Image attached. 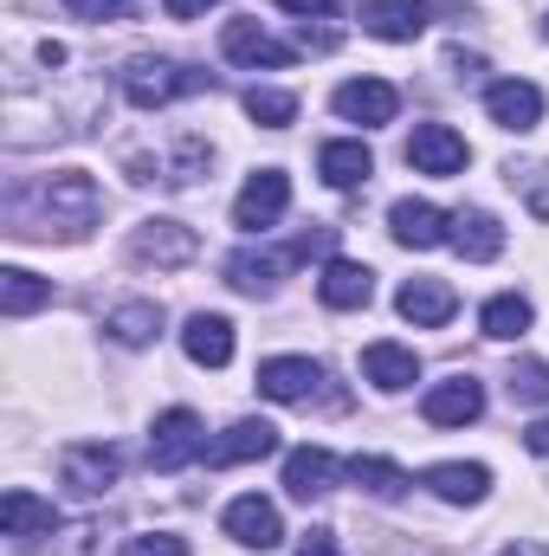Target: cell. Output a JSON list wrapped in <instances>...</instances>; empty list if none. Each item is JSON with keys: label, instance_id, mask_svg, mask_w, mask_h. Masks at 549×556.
<instances>
[{"label": "cell", "instance_id": "cell-1", "mask_svg": "<svg viewBox=\"0 0 549 556\" xmlns=\"http://www.w3.org/2000/svg\"><path fill=\"white\" fill-rule=\"evenodd\" d=\"M39 207H46V220H52V233H59V240H78V233L98 220L104 194H98V181H91V175L65 168V175H52V181L39 188Z\"/></svg>", "mask_w": 549, "mask_h": 556}, {"label": "cell", "instance_id": "cell-2", "mask_svg": "<svg viewBox=\"0 0 549 556\" xmlns=\"http://www.w3.org/2000/svg\"><path fill=\"white\" fill-rule=\"evenodd\" d=\"M207 78L201 72H188V65H175V59H130L124 65V98L137 104V111H162V104H175V98H188V91H201Z\"/></svg>", "mask_w": 549, "mask_h": 556}, {"label": "cell", "instance_id": "cell-3", "mask_svg": "<svg viewBox=\"0 0 549 556\" xmlns=\"http://www.w3.org/2000/svg\"><path fill=\"white\" fill-rule=\"evenodd\" d=\"M336 247V227H317V233H297L284 253H233L227 260V278L240 285V291H266L278 273H291V266H304V260H317V253H330Z\"/></svg>", "mask_w": 549, "mask_h": 556}, {"label": "cell", "instance_id": "cell-4", "mask_svg": "<svg viewBox=\"0 0 549 556\" xmlns=\"http://www.w3.org/2000/svg\"><path fill=\"white\" fill-rule=\"evenodd\" d=\"M207 453V433H201V415L194 408H168L149 433V472H181Z\"/></svg>", "mask_w": 549, "mask_h": 556}, {"label": "cell", "instance_id": "cell-5", "mask_svg": "<svg viewBox=\"0 0 549 556\" xmlns=\"http://www.w3.org/2000/svg\"><path fill=\"white\" fill-rule=\"evenodd\" d=\"M117 472H124V459H117V446H111V440L65 446V459H59V479H65V492H72V498H104V492L117 485Z\"/></svg>", "mask_w": 549, "mask_h": 556}, {"label": "cell", "instance_id": "cell-6", "mask_svg": "<svg viewBox=\"0 0 549 556\" xmlns=\"http://www.w3.org/2000/svg\"><path fill=\"white\" fill-rule=\"evenodd\" d=\"M194 253H201V233L181 227V220H142L137 233H130V260L137 266H155V273H175Z\"/></svg>", "mask_w": 549, "mask_h": 556}, {"label": "cell", "instance_id": "cell-7", "mask_svg": "<svg viewBox=\"0 0 549 556\" xmlns=\"http://www.w3.org/2000/svg\"><path fill=\"white\" fill-rule=\"evenodd\" d=\"M284 207H291V181H284V168H259V175L240 188V201H233V227L266 233V227L284 220Z\"/></svg>", "mask_w": 549, "mask_h": 556}, {"label": "cell", "instance_id": "cell-8", "mask_svg": "<svg viewBox=\"0 0 549 556\" xmlns=\"http://www.w3.org/2000/svg\"><path fill=\"white\" fill-rule=\"evenodd\" d=\"M395 111H401V91L388 85V78H349V85H336V117H349V124H395Z\"/></svg>", "mask_w": 549, "mask_h": 556}, {"label": "cell", "instance_id": "cell-9", "mask_svg": "<svg viewBox=\"0 0 549 556\" xmlns=\"http://www.w3.org/2000/svg\"><path fill=\"white\" fill-rule=\"evenodd\" d=\"M465 155H472V149H465V137H459L452 124H420L408 137V162L420 175H459Z\"/></svg>", "mask_w": 549, "mask_h": 556}, {"label": "cell", "instance_id": "cell-10", "mask_svg": "<svg viewBox=\"0 0 549 556\" xmlns=\"http://www.w3.org/2000/svg\"><path fill=\"white\" fill-rule=\"evenodd\" d=\"M227 538H233V544H246V551H278V538H284L278 505H272V498H259V492L233 498V505H227Z\"/></svg>", "mask_w": 549, "mask_h": 556}, {"label": "cell", "instance_id": "cell-11", "mask_svg": "<svg viewBox=\"0 0 549 556\" xmlns=\"http://www.w3.org/2000/svg\"><path fill=\"white\" fill-rule=\"evenodd\" d=\"M420 415L433 420V427H465V420L485 415V389H478L472 376H446V382H433V389H426Z\"/></svg>", "mask_w": 549, "mask_h": 556}, {"label": "cell", "instance_id": "cell-12", "mask_svg": "<svg viewBox=\"0 0 549 556\" xmlns=\"http://www.w3.org/2000/svg\"><path fill=\"white\" fill-rule=\"evenodd\" d=\"M220 52H227L233 65H266V72H284V65H291V46H278L259 20H227Z\"/></svg>", "mask_w": 549, "mask_h": 556}, {"label": "cell", "instance_id": "cell-13", "mask_svg": "<svg viewBox=\"0 0 549 556\" xmlns=\"http://www.w3.org/2000/svg\"><path fill=\"white\" fill-rule=\"evenodd\" d=\"M388 227H395V240L413 247V253L452 240V214H439L433 201H395V207H388Z\"/></svg>", "mask_w": 549, "mask_h": 556}, {"label": "cell", "instance_id": "cell-14", "mask_svg": "<svg viewBox=\"0 0 549 556\" xmlns=\"http://www.w3.org/2000/svg\"><path fill=\"white\" fill-rule=\"evenodd\" d=\"M266 453H278L272 420H233L220 440H207V466H246V459H266Z\"/></svg>", "mask_w": 549, "mask_h": 556}, {"label": "cell", "instance_id": "cell-15", "mask_svg": "<svg viewBox=\"0 0 549 556\" xmlns=\"http://www.w3.org/2000/svg\"><path fill=\"white\" fill-rule=\"evenodd\" d=\"M485 111H491V124H505V130H537V124H544V91L524 85V78H498V85L485 91Z\"/></svg>", "mask_w": 549, "mask_h": 556}, {"label": "cell", "instance_id": "cell-16", "mask_svg": "<svg viewBox=\"0 0 549 556\" xmlns=\"http://www.w3.org/2000/svg\"><path fill=\"white\" fill-rule=\"evenodd\" d=\"M317 382H323V369L310 356H272V363H259V395L266 402H310Z\"/></svg>", "mask_w": 549, "mask_h": 556}, {"label": "cell", "instance_id": "cell-17", "mask_svg": "<svg viewBox=\"0 0 549 556\" xmlns=\"http://www.w3.org/2000/svg\"><path fill=\"white\" fill-rule=\"evenodd\" d=\"M181 350H188V363H201V369H227V363H233V324L214 317V311H194L188 330H181Z\"/></svg>", "mask_w": 549, "mask_h": 556}, {"label": "cell", "instance_id": "cell-18", "mask_svg": "<svg viewBox=\"0 0 549 556\" xmlns=\"http://www.w3.org/2000/svg\"><path fill=\"white\" fill-rule=\"evenodd\" d=\"M426 0H362V33H375V39H420L426 33Z\"/></svg>", "mask_w": 549, "mask_h": 556}, {"label": "cell", "instance_id": "cell-19", "mask_svg": "<svg viewBox=\"0 0 549 556\" xmlns=\"http://www.w3.org/2000/svg\"><path fill=\"white\" fill-rule=\"evenodd\" d=\"M0 531H7V538H52V531H59V511H52V498L13 485V492L0 498Z\"/></svg>", "mask_w": 549, "mask_h": 556}, {"label": "cell", "instance_id": "cell-20", "mask_svg": "<svg viewBox=\"0 0 549 556\" xmlns=\"http://www.w3.org/2000/svg\"><path fill=\"white\" fill-rule=\"evenodd\" d=\"M362 382H375L382 395H401V389L420 382V356L401 350V343H369L362 350Z\"/></svg>", "mask_w": 549, "mask_h": 556}, {"label": "cell", "instance_id": "cell-21", "mask_svg": "<svg viewBox=\"0 0 549 556\" xmlns=\"http://www.w3.org/2000/svg\"><path fill=\"white\" fill-rule=\"evenodd\" d=\"M395 311L420 324V330H439L452 311H459V298H452V285H439V278H408L401 285V298H395Z\"/></svg>", "mask_w": 549, "mask_h": 556}, {"label": "cell", "instance_id": "cell-22", "mask_svg": "<svg viewBox=\"0 0 549 556\" xmlns=\"http://www.w3.org/2000/svg\"><path fill=\"white\" fill-rule=\"evenodd\" d=\"M317 298H323L330 311H362V304L375 298V273L356 266V260H330L323 278H317Z\"/></svg>", "mask_w": 549, "mask_h": 556}, {"label": "cell", "instance_id": "cell-23", "mask_svg": "<svg viewBox=\"0 0 549 556\" xmlns=\"http://www.w3.org/2000/svg\"><path fill=\"white\" fill-rule=\"evenodd\" d=\"M452 247H459V260L485 266V260L505 253V227H498L485 207H459V214H452Z\"/></svg>", "mask_w": 549, "mask_h": 556}, {"label": "cell", "instance_id": "cell-24", "mask_svg": "<svg viewBox=\"0 0 549 556\" xmlns=\"http://www.w3.org/2000/svg\"><path fill=\"white\" fill-rule=\"evenodd\" d=\"M330 479H336V459H330L323 446H297V453L284 459V492H291V498H304V505H310V498H323V492H330Z\"/></svg>", "mask_w": 549, "mask_h": 556}, {"label": "cell", "instance_id": "cell-25", "mask_svg": "<svg viewBox=\"0 0 549 556\" xmlns=\"http://www.w3.org/2000/svg\"><path fill=\"white\" fill-rule=\"evenodd\" d=\"M426 485H433V498H446V505H478V498L491 492V472H485V466H465V459H446V466H426Z\"/></svg>", "mask_w": 549, "mask_h": 556}, {"label": "cell", "instance_id": "cell-26", "mask_svg": "<svg viewBox=\"0 0 549 556\" xmlns=\"http://www.w3.org/2000/svg\"><path fill=\"white\" fill-rule=\"evenodd\" d=\"M317 175H323L330 188H362V181L375 175V155H369L362 142H323V149H317Z\"/></svg>", "mask_w": 549, "mask_h": 556}, {"label": "cell", "instance_id": "cell-27", "mask_svg": "<svg viewBox=\"0 0 549 556\" xmlns=\"http://www.w3.org/2000/svg\"><path fill=\"white\" fill-rule=\"evenodd\" d=\"M531 317H537V311H531V298L498 291V298L478 311V330H485V337H498V343H511V337H524V330H531Z\"/></svg>", "mask_w": 549, "mask_h": 556}, {"label": "cell", "instance_id": "cell-28", "mask_svg": "<svg viewBox=\"0 0 549 556\" xmlns=\"http://www.w3.org/2000/svg\"><path fill=\"white\" fill-rule=\"evenodd\" d=\"M39 304H52V278L26 273V266L0 273V311H7V317H33Z\"/></svg>", "mask_w": 549, "mask_h": 556}, {"label": "cell", "instance_id": "cell-29", "mask_svg": "<svg viewBox=\"0 0 549 556\" xmlns=\"http://www.w3.org/2000/svg\"><path fill=\"white\" fill-rule=\"evenodd\" d=\"M349 479H356L369 498H401V492L413 485L408 472H401L395 459H382V453H356V459H349Z\"/></svg>", "mask_w": 549, "mask_h": 556}, {"label": "cell", "instance_id": "cell-30", "mask_svg": "<svg viewBox=\"0 0 549 556\" xmlns=\"http://www.w3.org/2000/svg\"><path fill=\"white\" fill-rule=\"evenodd\" d=\"M104 330H111L124 350H142V343L162 330V304H142V298H137V304H117V311L104 317Z\"/></svg>", "mask_w": 549, "mask_h": 556}, {"label": "cell", "instance_id": "cell-31", "mask_svg": "<svg viewBox=\"0 0 549 556\" xmlns=\"http://www.w3.org/2000/svg\"><path fill=\"white\" fill-rule=\"evenodd\" d=\"M505 389H511V402H524V408H549V363H537V356L511 363Z\"/></svg>", "mask_w": 549, "mask_h": 556}, {"label": "cell", "instance_id": "cell-32", "mask_svg": "<svg viewBox=\"0 0 549 556\" xmlns=\"http://www.w3.org/2000/svg\"><path fill=\"white\" fill-rule=\"evenodd\" d=\"M246 117H253L259 130H284V124L297 117V98H291V91H246Z\"/></svg>", "mask_w": 549, "mask_h": 556}, {"label": "cell", "instance_id": "cell-33", "mask_svg": "<svg viewBox=\"0 0 549 556\" xmlns=\"http://www.w3.org/2000/svg\"><path fill=\"white\" fill-rule=\"evenodd\" d=\"M117 556H188V544H181V538H168V531H155V538H130Z\"/></svg>", "mask_w": 549, "mask_h": 556}, {"label": "cell", "instance_id": "cell-34", "mask_svg": "<svg viewBox=\"0 0 549 556\" xmlns=\"http://www.w3.org/2000/svg\"><path fill=\"white\" fill-rule=\"evenodd\" d=\"M130 0H65V13H78V20H117Z\"/></svg>", "mask_w": 549, "mask_h": 556}, {"label": "cell", "instance_id": "cell-35", "mask_svg": "<svg viewBox=\"0 0 549 556\" xmlns=\"http://www.w3.org/2000/svg\"><path fill=\"white\" fill-rule=\"evenodd\" d=\"M297 556H343V551H336V531H304Z\"/></svg>", "mask_w": 549, "mask_h": 556}, {"label": "cell", "instance_id": "cell-36", "mask_svg": "<svg viewBox=\"0 0 549 556\" xmlns=\"http://www.w3.org/2000/svg\"><path fill=\"white\" fill-rule=\"evenodd\" d=\"M207 7H220V0H162L168 20H194V13H207Z\"/></svg>", "mask_w": 549, "mask_h": 556}, {"label": "cell", "instance_id": "cell-37", "mask_svg": "<svg viewBox=\"0 0 549 556\" xmlns=\"http://www.w3.org/2000/svg\"><path fill=\"white\" fill-rule=\"evenodd\" d=\"M524 446H531L537 459H549V415H544V420H531V427H524Z\"/></svg>", "mask_w": 549, "mask_h": 556}, {"label": "cell", "instance_id": "cell-38", "mask_svg": "<svg viewBox=\"0 0 549 556\" xmlns=\"http://www.w3.org/2000/svg\"><path fill=\"white\" fill-rule=\"evenodd\" d=\"M452 72H459V78H478V72H485V59H478V52H452Z\"/></svg>", "mask_w": 549, "mask_h": 556}, {"label": "cell", "instance_id": "cell-39", "mask_svg": "<svg viewBox=\"0 0 549 556\" xmlns=\"http://www.w3.org/2000/svg\"><path fill=\"white\" fill-rule=\"evenodd\" d=\"M278 7H284V13H330L336 0H278Z\"/></svg>", "mask_w": 549, "mask_h": 556}, {"label": "cell", "instance_id": "cell-40", "mask_svg": "<svg viewBox=\"0 0 549 556\" xmlns=\"http://www.w3.org/2000/svg\"><path fill=\"white\" fill-rule=\"evenodd\" d=\"M505 556H549L544 544H531V538H524V544H505Z\"/></svg>", "mask_w": 549, "mask_h": 556}, {"label": "cell", "instance_id": "cell-41", "mask_svg": "<svg viewBox=\"0 0 549 556\" xmlns=\"http://www.w3.org/2000/svg\"><path fill=\"white\" fill-rule=\"evenodd\" d=\"M544 33H549V20H544Z\"/></svg>", "mask_w": 549, "mask_h": 556}]
</instances>
